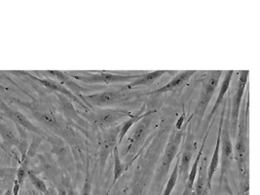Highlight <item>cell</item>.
Wrapping results in <instances>:
<instances>
[{"label": "cell", "instance_id": "obj_25", "mask_svg": "<svg viewBox=\"0 0 260 195\" xmlns=\"http://www.w3.org/2000/svg\"><path fill=\"white\" fill-rule=\"evenodd\" d=\"M0 138L5 146H18L19 145V137L14 132L11 127L4 121V119L0 116Z\"/></svg>", "mask_w": 260, "mask_h": 195}, {"label": "cell", "instance_id": "obj_2", "mask_svg": "<svg viewBox=\"0 0 260 195\" xmlns=\"http://www.w3.org/2000/svg\"><path fill=\"white\" fill-rule=\"evenodd\" d=\"M140 96L139 92H133L131 90H118V91H104V92H96L94 94L82 95L79 98L83 102V104L93 110L96 109H104L110 106H114L117 104H122L132 99L138 98Z\"/></svg>", "mask_w": 260, "mask_h": 195}, {"label": "cell", "instance_id": "obj_5", "mask_svg": "<svg viewBox=\"0 0 260 195\" xmlns=\"http://www.w3.org/2000/svg\"><path fill=\"white\" fill-rule=\"evenodd\" d=\"M248 74H249L248 71H241L239 73L236 92L232 99V109H231V114L229 116V126H230L229 130H230V135L232 139L236 138L240 110L243 103V98L246 93V89L248 84Z\"/></svg>", "mask_w": 260, "mask_h": 195}, {"label": "cell", "instance_id": "obj_16", "mask_svg": "<svg viewBox=\"0 0 260 195\" xmlns=\"http://www.w3.org/2000/svg\"><path fill=\"white\" fill-rule=\"evenodd\" d=\"M119 128L120 125L115 127L107 128L104 131V143L102 146V161L106 162L108 154L113 151V149L118 146Z\"/></svg>", "mask_w": 260, "mask_h": 195}, {"label": "cell", "instance_id": "obj_18", "mask_svg": "<svg viewBox=\"0 0 260 195\" xmlns=\"http://www.w3.org/2000/svg\"><path fill=\"white\" fill-rule=\"evenodd\" d=\"M56 96L58 98L59 101V107L62 110V113L64 115V117L69 120V121L75 122L79 125H83L84 124V120H83L81 115L78 114L77 110L75 109L73 103L71 102L69 98L66 97L62 94H59L56 93Z\"/></svg>", "mask_w": 260, "mask_h": 195}, {"label": "cell", "instance_id": "obj_20", "mask_svg": "<svg viewBox=\"0 0 260 195\" xmlns=\"http://www.w3.org/2000/svg\"><path fill=\"white\" fill-rule=\"evenodd\" d=\"M34 117L37 121L40 122L44 126H46L50 130L58 133L59 131V124L56 115L48 110H39L34 109L31 110Z\"/></svg>", "mask_w": 260, "mask_h": 195}, {"label": "cell", "instance_id": "obj_35", "mask_svg": "<svg viewBox=\"0 0 260 195\" xmlns=\"http://www.w3.org/2000/svg\"><path fill=\"white\" fill-rule=\"evenodd\" d=\"M4 195H12V189H7Z\"/></svg>", "mask_w": 260, "mask_h": 195}, {"label": "cell", "instance_id": "obj_13", "mask_svg": "<svg viewBox=\"0 0 260 195\" xmlns=\"http://www.w3.org/2000/svg\"><path fill=\"white\" fill-rule=\"evenodd\" d=\"M48 142L52 145V153L56 154L57 157L59 158V162L64 166V167H70L72 159L71 157V152L70 149L67 146V144L63 142L62 139H60L56 135H48L46 133V137Z\"/></svg>", "mask_w": 260, "mask_h": 195}, {"label": "cell", "instance_id": "obj_24", "mask_svg": "<svg viewBox=\"0 0 260 195\" xmlns=\"http://www.w3.org/2000/svg\"><path fill=\"white\" fill-rule=\"evenodd\" d=\"M207 158L200 160L199 168H198V179L195 181L193 186V195H205L207 190V173H208V166H207Z\"/></svg>", "mask_w": 260, "mask_h": 195}, {"label": "cell", "instance_id": "obj_28", "mask_svg": "<svg viewBox=\"0 0 260 195\" xmlns=\"http://www.w3.org/2000/svg\"><path fill=\"white\" fill-rule=\"evenodd\" d=\"M27 177H28L30 183H32V185L36 187V189H37L41 194H50V189L48 188L46 183H45L41 178L37 177L34 172L28 171Z\"/></svg>", "mask_w": 260, "mask_h": 195}, {"label": "cell", "instance_id": "obj_29", "mask_svg": "<svg viewBox=\"0 0 260 195\" xmlns=\"http://www.w3.org/2000/svg\"><path fill=\"white\" fill-rule=\"evenodd\" d=\"M178 161H179V154H178V160H177V163H176V166L174 168V170L172 172L167 184H166L165 189H164V192L163 195H171L172 194V191L173 189L176 187L177 183L178 181Z\"/></svg>", "mask_w": 260, "mask_h": 195}, {"label": "cell", "instance_id": "obj_14", "mask_svg": "<svg viewBox=\"0 0 260 195\" xmlns=\"http://www.w3.org/2000/svg\"><path fill=\"white\" fill-rule=\"evenodd\" d=\"M197 73L196 71H184L178 73L172 80H170L167 84H165L152 92L149 93V95H161L168 92H174L177 91L180 87L185 85L190 78Z\"/></svg>", "mask_w": 260, "mask_h": 195}, {"label": "cell", "instance_id": "obj_12", "mask_svg": "<svg viewBox=\"0 0 260 195\" xmlns=\"http://www.w3.org/2000/svg\"><path fill=\"white\" fill-rule=\"evenodd\" d=\"M42 73H46L45 75L55 78V80H57L61 85L64 86L77 98L81 97L84 95V93H88L90 91L89 88L83 87L77 81H75L68 73L60 72V71H46V72H42Z\"/></svg>", "mask_w": 260, "mask_h": 195}, {"label": "cell", "instance_id": "obj_17", "mask_svg": "<svg viewBox=\"0 0 260 195\" xmlns=\"http://www.w3.org/2000/svg\"><path fill=\"white\" fill-rule=\"evenodd\" d=\"M211 126L209 127V129H208V131L206 133V136L204 137V140H203L200 150H199L196 158L194 160V163H193L192 167L190 168L189 174H188L187 180L185 182V187H184V190H183V192H182L181 195H192L193 186H194V183H195V181H196V176H197V173H198L200 160H201L202 155H203V151H204V147H205V145H206V141H207L208 135H209V132L211 130Z\"/></svg>", "mask_w": 260, "mask_h": 195}, {"label": "cell", "instance_id": "obj_27", "mask_svg": "<svg viewBox=\"0 0 260 195\" xmlns=\"http://www.w3.org/2000/svg\"><path fill=\"white\" fill-rule=\"evenodd\" d=\"M112 156H113V160H114V163H113V174H114V177H113V182H112V186H113L116 183V182L118 181L119 179L122 177V175L124 174L125 166H124V163L122 162L121 155H120V152H119L118 146H116L113 149Z\"/></svg>", "mask_w": 260, "mask_h": 195}, {"label": "cell", "instance_id": "obj_32", "mask_svg": "<svg viewBox=\"0 0 260 195\" xmlns=\"http://www.w3.org/2000/svg\"><path fill=\"white\" fill-rule=\"evenodd\" d=\"M81 195H92V175L89 169L86 172V178L83 184L82 193Z\"/></svg>", "mask_w": 260, "mask_h": 195}, {"label": "cell", "instance_id": "obj_36", "mask_svg": "<svg viewBox=\"0 0 260 195\" xmlns=\"http://www.w3.org/2000/svg\"><path fill=\"white\" fill-rule=\"evenodd\" d=\"M0 89H1V90H4V91H7V90H9L7 87H5V86L2 85L1 83H0Z\"/></svg>", "mask_w": 260, "mask_h": 195}, {"label": "cell", "instance_id": "obj_8", "mask_svg": "<svg viewBox=\"0 0 260 195\" xmlns=\"http://www.w3.org/2000/svg\"><path fill=\"white\" fill-rule=\"evenodd\" d=\"M183 135H184L183 128L180 129V130L174 128L172 134L169 138V141H168V144H167L165 151H164V154H163V157H162L160 170H159L160 174L165 175L166 173H168L174 159L178 155L179 146L181 144Z\"/></svg>", "mask_w": 260, "mask_h": 195}, {"label": "cell", "instance_id": "obj_33", "mask_svg": "<svg viewBox=\"0 0 260 195\" xmlns=\"http://www.w3.org/2000/svg\"><path fill=\"white\" fill-rule=\"evenodd\" d=\"M57 191H58V195H68L67 187L62 183H59L57 186Z\"/></svg>", "mask_w": 260, "mask_h": 195}, {"label": "cell", "instance_id": "obj_31", "mask_svg": "<svg viewBox=\"0 0 260 195\" xmlns=\"http://www.w3.org/2000/svg\"><path fill=\"white\" fill-rule=\"evenodd\" d=\"M42 137L41 136H38V135H35V137L32 138V141H31V144L30 146H28V149H27V152H26V157L30 159L32 157H35V155L37 152V149L40 146L41 142H42Z\"/></svg>", "mask_w": 260, "mask_h": 195}, {"label": "cell", "instance_id": "obj_19", "mask_svg": "<svg viewBox=\"0 0 260 195\" xmlns=\"http://www.w3.org/2000/svg\"><path fill=\"white\" fill-rule=\"evenodd\" d=\"M234 71H227L225 72L224 78L221 82V85H220V89H219V93H218V96L217 99L213 105V110L211 111V113L209 114L208 116V121H212V118H214V115L216 114V112L219 110L220 106H222L223 104V100H224L225 95L227 94L229 88H230V83L232 81V77H233V74H234Z\"/></svg>", "mask_w": 260, "mask_h": 195}, {"label": "cell", "instance_id": "obj_37", "mask_svg": "<svg viewBox=\"0 0 260 195\" xmlns=\"http://www.w3.org/2000/svg\"><path fill=\"white\" fill-rule=\"evenodd\" d=\"M0 146H2V142H1V140H0Z\"/></svg>", "mask_w": 260, "mask_h": 195}, {"label": "cell", "instance_id": "obj_15", "mask_svg": "<svg viewBox=\"0 0 260 195\" xmlns=\"http://www.w3.org/2000/svg\"><path fill=\"white\" fill-rule=\"evenodd\" d=\"M149 130V123L147 121H143V119L140 122H138L137 127L134 129L133 133L131 135L129 139V146H127L126 150L124 151L123 155H127L129 153H132L133 155L136 154L139 146L142 145L143 139L148 133Z\"/></svg>", "mask_w": 260, "mask_h": 195}, {"label": "cell", "instance_id": "obj_3", "mask_svg": "<svg viewBox=\"0 0 260 195\" xmlns=\"http://www.w3.org/2000/svg\"><path fill=\"white\" fill-rule=\"evenodd\" d=\"M81 113L87 121L91 122L93 125L102 129L118 126L120 123H123L133 116L130 111L117 109H93Z\"/></svg>", "mask_w": 260, "mask_h": 195}, {"label": "cell", "instance_id": "obj_38", "mask_svg": "<svg viewBox=\"0 0 260 195\" xmlns=\"http://www.w3.org/2000/svg\"><path fill=\"white\" fill-rule=\"evenodd\" d=\"M40 195H44V194H41V193H40Z\"/></svg>", "mask_w": 260, "mask_h": 195}, {"label": "cell", "instance_id": "obj_4", "mask_svg": "<svg viewBox=\"0 0 260 195\" xmlns=\"http://www.w3.org/2000/svg\"><path fill=\"white\" fill-rule=\"evenodd\" d=\"M224 72L222 71H211L208 72V74L202 80L201 93L199 101L196 105L195 110L193 112V116H196L198 124L202 121L205 112L208 109L213 95L218 87L221 75Z\"/></svg>", "mask_w": 260, "mask_h": 195}, {"label": "cell", "instance_id": "obj_23", "mask_svg": "<svg viewBox=\"0 0 260 195\" xmlns=\"http://www.w3.org/2000/svg\"><path fill=\"white\" fill-rule=\"evenodd\" d=\"M167 73H168L167 71H155L151 73L140 74L138 78L134 79L128 85L126 86V89L131 90V89L137 88V87L151 85Z\"/></svg>", "mask_w": 260, "mask_h": 195}, {"label": "cell", "instance_id": "obj_34", "mask_svg": "<svg viewBox=\"0 0 260 195\" xmlns=\"http://www.w3.org/2000/svg\"><path fill=\"white\" fill-rule=\"evenodd\" d=\"M67 191H68V195H79L78 191L75 188H73L71 185L67 186Z\"/></svg>", "mask_w": 260, "mask_h": 195}, {"label": "cell", "instance_id": "obj_6", "mask_svg": "<svg viewBox=\"0 0 260 195\" xmlns=\"http://www.w3.org/2000/svg\"><path fill=\"white\" fill-rule=\"evenodd\" d=\"M75 81L83 82L86 84H114V83H122V82H131L134 79L138 78L140 74H113V73H88L75 75L70 74Z\"/></svg>", "mask_w": 260, "mask_h": 195}, {"label": "cell", "instance_id": "obj_9", "mask_svg": "<svg viewBox=\"0 0 260 195\" xmlns=\"http://www.w3.org/2000/svg\"><path fill=\"white\" fill-rule=\"evenodd\" d=\"M0 109L8 118H10L14 123L19 124L20 126H22L26 131H28L30 133H34L35 135L41 136L42 138L46 137V133L43 130H41L40 128L36 126L32 122L30 121L24 115V113H22L19 110H15L11 107H9L7 104L3 103L2 101H0Z\"/></svg>", "mask_w": 260, "mask_h": 195}, {"label": "cell", "instance_id": "obj_10", "mask_svg": "<svg viewBox=\"0 0 260 195\" xmlns=\"http://www.w3.org/2000/svg\"><path fill=\"white\" fill-rule=\"evenodd\" d=\"M226 105L227 103L224 102L222 104V111H221V118L219 122V126H218V132L216 136V143H215V148L213 151L212 160L208 166V173H207V190H211L212 188V181H213L214 174L216 173V171L218 169L219 166V160H220V139H221V130H222V125L224 121L225 110H226Z\"/></svg>", "mask_w": 260, "mask_h": 195}, {"label": "cell", "instance_id": "obj_21", "mask_svg": "<svg viewBox=\"0 0 260 195\" xmlns=\"http://www.w3.org/2000/svg\"><path fill=\"white\" fill-rule=\"evenodd\" d=\"M155 112V110H151V111H148V112H144V108H142V110H140L138 113L136 114H133V116H131L130 118H128L127 120L121 123L120 125V128H119V136H118V142H117V145L120 146L125 138V136L127 135V133L129 132L131 128L137 124L138 122L141 121L142 119L148 117L149 115H151L152 113Z\"/></svg>", "mask_w": 260, "mask_h": 195}, {"label": "cell", "instance_id": "obj_7", "mask_svg": "<svg viewBox=\"0 0 260 195\" xmlns=\"http://www.w3.org/2000/svg\"><path fill=\"white\" fill-rule=\"evenodd\" d=\"M230 126H229V117L224 119L222 130H221V172H220V183L224 177L226 172L231 168L232 162L234 160V148L232 138L230 135Z\"/></svg>", "mask_w": 260, "mask_h": 195}, {"label": "cell", "instance_id": "obj_1", "mask_svg": "<svg viewBox=\"0 0 260 195\" xmlns=\"http://www.w3.org/2000/svg\"><path fill=\"white\" fill-rule=\"evenodd\" d=\"M247 94L246 104L241 107L239 123L237 128L236 141L234 148V158L236 159L238 170L240 177L248 172V110H249V99Z\"/></svg>", "mask_w": 260, "mask_h": 195}, {"label": "cell", "instance_id": "obj_22", "mask_svg": "<svg viewBox=\"0 0 260 195\" xmlns=\"http://www.w3.org/2000/svg\"><path fill=\"white\" fill-rule=\"evenodd\" d=\"M193 157V150L189 144H186L183 151L179 154L178 161V179L181 178L182 182H186L190 171V163Z\"/></svg>", "mask_w": 260, "mask_h": 195}, {"label": "cell", "instance_id": "obj_11", "mask_svg": "<svg viewBox=\"0 0 260 195\" xmlns=\"http://www.w3.org/2000/svg\"><path fill=\"white\" fill-rule=\"evenodd\" d=\"M26 75L29 76L31 79H34L37 83H39L40 85H42L43 87L47 88V89H50V90L54 91L55 93L62 94V95H64L66 97L69 98L73 104H74V103L77 104V105L79 106V108H80L83 111H88V110H90L89 108H87V107L83 104L82 101H81L79 98H77L75 95H73L70 90H68L64 86L61 85L57 80L52 79V78H38V77H36V76L31 75V74H26Z\"/></svg>", "mask_w": 260, "mask_h": 195}, {"label": "cell", "instance_id": "obj_26", "mask_svg": "<svg viewBox=\"0 0 260 195\" xmlns=\"http://www.w3.org/2000/svg\"><path fill=\"white\" fill-rule=\"evenodd\" d=\"M15 126L18 131V137H19V145H18V149L21 153V162H23L25 157H26V152L28 149V139H27V131L20 126L19 124L15 123Z\"/></svg>", "mask_w": 260, "mask_h": 195}, {"label": "cell", "instance_id": "obj_30", "mask_svg": "<svg viewBox=\"0 0 260 195\" xmlns=\"http://www.w3.org/2000/svg\"><path fill=\"white\" fill-rule=\"evenodd\" d=\"M29 164H30V159L25 157L24 161L21 162V165L17 171V178L15 180V183H18L21 187L23 186L24 180L27 177V173L29 171Z\"/></svg>", "mask_w": 260, "mask_h": 195}]
</instances>
